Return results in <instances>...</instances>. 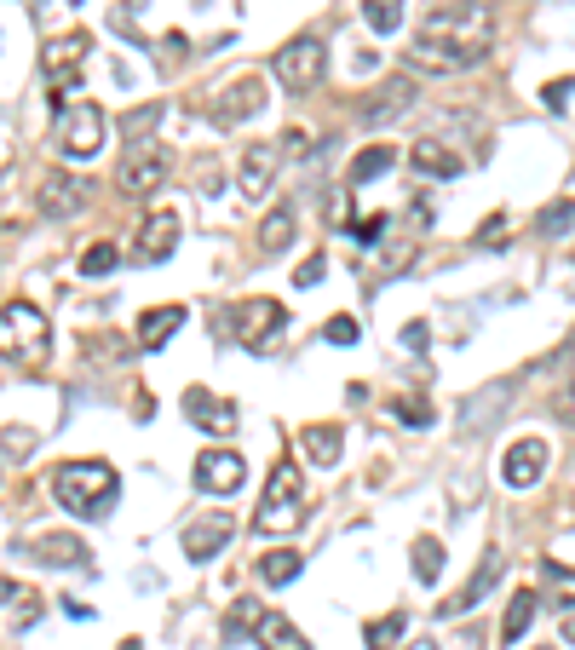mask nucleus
<instances>
[{
	"label": "nucleus",
	"instance_id": "f257e3e1",
	"mask_svg": "<svg viewBox=\"0 0 575 650\" xmlns=\"http://www.w3.org/2000/svg\"><path fill=\"white\" fill-rule=\"evenodd\" d=\"M495 47V18H489V6L478 0H455V6H437L426 12V24L414 35V64L420 70H437V75H460L483 64Z\"/></svg>",
	"mask_w": 575,
	"mask_h": 650
},
{
	"label": "nucleus",
	"instance_id": "f03ea898",
	"mask_svg": "<svg viewBox=\"0 0 575 650\" xmlns=\"http://www.w3.org/2000/svg\"><path fill=\"white\" fill-rule=\"evenodd\" d=\"M52 495H58L75 518H104V507L121 495V478H115V466H104V461H64L52 472Z\"/></svg>",
	"mask_w": 575,
	"mask_h": 650
},
{
	"label": "nucleus",
	"instance_id": "7ed1b4c3",
	"mask_svg": "<svg viewBox=\"0 0 575 650\" xmlns=\"http://www.w3.org/2000/svg\"><path fill=\"white\" fill-rule=\"evenodd\" d=\"M305 518V484H299L294 461H276L271 478H265V495H259V512H253V530L259 535H288L299 530Z\"/></svg>",
	"mask_w": 575,
	"mask_h": 650
},
{
	"label": "nucleus",
	"instance_id": "20e7f679",
	"mask_svg": "<svg viewBox=\"0 0 575 650\" xmlns=\"http://www.w3.org/2000/svg\"><path fill=\"white\" fill-rule=\"evenodd\" d=\"M104 133H110V116H104L98 104H87V98L58 104V133H52V144L64 150L69 162H87V156H98V150H104Z\"/></svg>",
	"mask_w": 575,
	"mask_h": 650
},
{
	"label": "nucleus",
	"instance_id": "39448f33",
	"mask_svg": "<svg viewBox=\"0 0 575 650\" xmlns=\"http://www.w3.org/2000/svg\"><path fill=\"white\" fill-rule=\"evenodd\" d=\"M0 323H6V363L12 369H41L46 357H52V340H46V323L35 305L6 300V317Z\"/></svg>",
	"mask_w": 575,
	"mask_h": 650
},
{
	"label": "nucleus",
	"instance_id": "423d86ee",
	"mask_svg": "<svg viewBox=\"0 0 575 650\" xmlns=\"http://www.w3.org/2000/svg\"><path fill=\"white\" fill-rule=\"evenodd\" d=\"M322 75H328V47H322L317 35H294L288 47L276 52V81L288 87V93H317Z\"/></svg>",
	"mask_w": 575,
	"mask_h": 650
},
{
	"label": "nucleus",
	"instance_id": "0eeeda50",
	"mask_svg": "<svg viewBox=\"0 0 575 650\" xmlns=\"http://www.w3.org/2000/svg\"><path fill=\"white\" fill-rule=\"evenodd\" d=\"M161 179H167V150L150 139H138L127 156H121V167H115V185H121V196H150V190H161Z\"/></svg>",
	"mask_w": 575,
	"mask_h": 650
},
{
	"label": "nucleus",
	"instance_id": "6e6552de",
	"mask_svg": "<svg viewBox=\"0 0 575 650\" xmlns=\"http://www.w3.org/2000/svg\"><path fill=\"white\" fill-rule=\"evenodd\" d=\"M288 323V311L265 294H253V300H236L230 305V328H236V340L242 346H271V334Z\"/></svg>",
	"mask_w": 575,
	"mask_h": 650
},
{
	"label": "nucleus",
	"instance_id": "1a4fd4ad",
	"mask_svg": "<svg viewBox=\"0 0 575 650\" xmlns=\"http://www.w3.org/2000/svg\"><path fill=\"white\" fill-rule=\"evenodd\" d=\"M265 110V81L259 75H242V81H230L225 93L207 104V116L219 121V127H236V121H248Z\"/></svg>",
	"mask_w": 575,
	"mask_h": 650
},
{
	"label": "nucleus",
	"instance_id": "9d476101",
	"mask_svg": "<svg viewBox=\"0 0 575 650\" xmlns=\"http://www.w3.org/2000/svg\"><path fill=\"white\" fill-rule=\"evenodd\" d=\"M242 484H248V466L236 449H207L196 461V489H207V495H236Z\"/></svg>",
	"mask_w": 575,
	"mask_h": 650
},
{
	"label": "nucleus",
	"instance_id": "9b49d317",
	"mask_svg": "<svg viewBox=\"0 0 575 650\" xmlns=\"http://www.w3.org/2000/svg\"><path fill=\"white\" fill-rule=\"evenodd\" d=\"M179 248V213H150L144 225H138V242L127 248V259H138V265H156V259H167Z\"/></svg>",
	"mask_w": 575,
	"mask_h": 650
},
{
	"label": "nucleus",
	"instance_id": "f8f14e48",
	"mask_svg": "<svg viewBox=\"0 0 575 650\" xmlns=\"http://www.w3.org/2000/svg\"><path fill=\"white\" fill-rule=\"evenodd\" d=\"M501 478L512 489H535L541 478H547V443H541V438H518L512 449H506Z\"/></svg>",
	"mask_w": 575,
	"mask_h": 650
},
{
	"label": "nucleus",
	"instance_id": "ddd939ff",
	"mask_svg": "<svg viewBox=\"0 0 575 650\" xmlns=\"http://www.w3.org/2000/svg\"><path fill=\"white\" fill-rule=\"evenodd\" d=\"M81 58H87V35L75 29V35H58V41H46V52H41V75L64 93L69 81H75V70H81Z\"/></svg>",
	"mask_w": 575,
	"mask_h": 650
},
{
	"label": "nucleus",
	"instance_id": "4468645a",
	"mask_svg": "<svg viewBox=\"0 0 575 650\" xmlns=\"http://www.w3.org/2000/svg\"><path fill=\"white\" fill-rule=\"evenodd\" d=\"M409 98H414V81H409V75H391V81H380V87L357 104V116H363V121L403 116V110H409Z\"/></svg>",
	"mask_w": 575,
	"mask_h": 650
},
{
	"label": "nucleus",
	"instance_id": "2eb2a0df",
	"mask_svg": "<svg viewBox=\"0 0 575 650\" xmlns=\"http://www.w3.org/2000/svg\"><path fill=\"white\" fill-rule=\"evenodd\" d=\"M81 208H87V185L69 179V173H46V179H41V213L69 219V213H81Z\"/></svg>",
	"mask_w": 575,
	"mask_h": 650
},
{
	"label": "nucleus",
	"instance_id": "dca6fc26",
	"mask_svg": "<svg viewBox=\"0 0 575 650\" xmlns=\"http://www.w3.org/2000/svg\"><path fill=\"white\" fill-rule=\"evenodd\" d=\"M230 535H236V524H230L225 512H207V518H196V524L184 530V558H213Z\"/></svg>",
	"mask_w": 575,
	"mask_h": 650
},
{
	"label": "nucleus",
	"instance_id": "f3484780",
	"mask_svg": "<svg viewBox=\"0 0 575 650\" xmlns=\"http://www.w3.org/2000/svg\"><path fill=\"white\" fill-rule=\"evenodd\" d=\"M253 639H259V650H311V639H305L282 610H259V616H253Z\"/></svg>",
	"mask_w": 575,
	"mask_h": 650
},
{
	"label": "nucleus",
	"instance_id": "a211bd4d",
	"mask_svg": "<svg viewBox=\"0 0 575 650\" xmlns=\"http://www.w3.org/2000/svg\"><path fill=\"white\" fill-rule=\"evenodd\" d=\"M184 409H190V420H196L202 432H230V426H236V409H230L225 397H207L202 386L184 392Z\"/></svg>",
	"mask_w": 575,
	"mask_h": 650
},
{
	"label": "nucleus",
	"instance_id": "6ab92c4d",
	"mask_svg": "<svg viewBox=\"0 0 575 650\" xmlns=\"http://www.w3.org/2000/svg\"><path fill=\"white\" fill-rule=\"evenodd\" d=\"M299 449L311 455V466H340L345 426H328V420H317V426H305V432H299Z\"/></svg>",
	"mask_w": 575,
	"mask_h": 650
},
{
	"label": "nucleus",
	"instance_id": "aec40b11",
	"mask_svg": "<svg viewBox=\"0 0 575 650\" xmlns=\"http://www.w3.org/2000/svg\"><path fill=\"white\" fill-rule=\"evenodd\" d=\"M179 323H184V305H156V311H144V317H138V351L167 346V340L179 334Z\"/></svg>",
	"mask_w": 575,
	"mask_h": 650
},
{
	"label": "nucleus",
	"instance_id": "412c9836",
	"mask_svg": "<svg viewBox=\"0 0 575 650\" xmlns=\"http://www.w3.org/2000/svg\"><path fill=\"white\" fill-rule=\"evenodd\" d=\"M495 581H501V558H495V553H483V564L472 570V581H466V587H460L455 599L443 604V616H466V610H472V604H478L483 593L495 587Z\"/></svg>",
	"mask_w": 575,
	"mask_h": 650
},
{
	"label": "nucleus",
	"instance_id": "4be33fe9",
	"mask_svg": "<svg viewBox=\"0 0 575 650\" xmlns=\"http://www.w3.org/2000/svg\"><path fill=\"white\" fill-rule=\"evenodd\" d=\"M276 144H253L248 156H242V190L248 196H259V190H271V179H276Z\"/></svg>",
	"mask_w": 575,
	"mask_h": 650
},
{
	"label": "nucleus",
	"instance_id": "5701e85b",
	"mask_svg": "<svg viewBox=\"0 0 575 650\" xmlns=\"http://www.w3.org/2000/svg\"><path fill=\"white\" fill-rule=\"evenodd\" d=\"M535 610H541V593H535V587H518V593H512V604H506V622H501V639H506V645H518V639L529 633Z\"/></svg>",
	"mask_w": 575,
	"mask_h": 650
},
{
	"label": "nucleus",
	"instance_id": "b1692460",
	"mask_svg": "<svg viewBox=\"0 0 575 650\" xmlns=\"http://www.w3.org/2000/svg\"><path fill=\"white\" fill-rule=\"evenodd\" d=\"M409 162L420 167L426 179H455V173H460V156H455V150H443L437 139H420V144L409 150Z\"/></svg>",
	"mask_w": 575,
	"mask_h": 650
},
{
	"label": "nucleus",
	"instance_id": "393cba45",
	"mask_svg": "<svg viewBox=\"0 0 575 650\" xmlns=\"http://www.w3.org/2000/svg\"><path fill=\"white\" fill-rule=\"evenodd\" d=\"M288 242H294V213H288V208H271L265 219H259V254L271 259V254H282Z\"/></svg>",
	"mask_w": 575,
	"mask_h": 650
},
{
	"label": "nucleus",
	"instance_id": "a878e982",
	"mask_svg": "<svg viewBox=\"0 0 575 650\" xmlns=\"http://www.w3.org/2000/svg\"><path fill=\"white\" fill-rule=\"evenodd\" d=\"M575 231V202H552V208L535 213V236H547V242H564Z\"/></svg>",
	"mask_w": 575,
	"mask_h": 650
},
{
	"label": "nucleus",
	"instance_id": "bb28decb",
	"mask_svg": "<svg viewBox=\"0 0 575 650\" xmlns=\"http://www.w3.org/2000/svg\"><path fill=\"white\" fill-rule=\"evenodd\" d=\"M386 167H391V144H368V150H357V162L345 167V185H368Z\"/></svg>",
	"mask_w": 575,
	"mask_h": 650
},
{
	"label": "nucleus",
	"instance_id": "cd10ccee",
	"mask_svg": "<svg viewBox=\"0 0 575 650\" xmlns=\"http://www.w3.org/2000/svg\"><path fill=\"white\" fill-rule=\"evenodd\" d=\"M299 564H305V558H299L294 547H276V553L259 558V576L271 581V587H288V581L299 576Z\"/></svg>",
	"mask_w": 575,
	"mask_h": 650
},
{
	"label": "nucleus",
	"instance_id": "c85d7f7f",
	"mask_svg": "<svg viewBox=\"0 0 575 650\" xmlns=\"http://www.w3.org/2000/svg\"><path fill=\"white\" fill-rule=\"evenodd\" d=\"M437 576H443V541L420 535V541H414V581H426V587H432Z\"/></svg>",
	"mask_w": 575,
	"mask_h": 650
},
{
	"label": "nucleus",
	"instance_id": "c756f323",
	"mask_svg": "<svg viewBox=\"0 0 575 650\" xmlns=\"http://www.w3.org/2000/svg\"><path fill=\"white\" fill-rule=\"evenodd\" d=\"M403 627H409V616H403V610H391V616H374V622H368V650H391L397 645V639H403Z\"/></svg>",
	"mask_w": 575,
	"mask_h": 650
},
{
	"label": "nucleus",
	"instance_id": "7c9ffc66",
	"mask_svg": "<svg viewBox=\"0 0 575 650\" xmlns=\"http://www.w3.org/2000/svg\"><path fill=\"white\" fill-rule=\"evenodd\" d=\"M363 24L374 35H391V29L403 24V0H363Z\"/></svg>",
	"mask_w": 575,
	"mask_h": 650
},
{
	"label": "nucleus",
	"instance_id": "2f4dec72",
	"mask_svg": "<svg viewBox=\"0 0 575 650\" xmlns=\"http://www.w3.org/2000/svg\"><path fill=\"white\" fill-rule=\"evenodd\" d=\"M541 581L552 587V599L558 604H575V570H564L558 558H541Z\"/></svg>",
	"mask_w": 575,
	"mask_h": 650
},
{
	"label": "nucleus",
	"instance_id": "473e14b6",
	"mask_svg": "<svg viewBox=\"0 0 575 650\" xmlns=\"http://www.w3.org/2000/svg\"><path fill=\"white\" fill-rule=\"evenodd\" d=\"M6 616L29 627L35 616H41V604H35V593H29V587H18V581H6Z\"/></svg>",
	"mask_w": 575,
	"mask_h": 650
},
{
	"label": "nucleus",
	"instance_id": "72a5a7b5",
	"mask_svg": "<svg viewBox=\"0 0 575 650\" xmlns=\"http://www.w3.org/2000/svg\"><path fill=\"white\" fill-rule=\"evenodd\" d=\"M41 553H46V564H87V547L81 541H64V535H46Z\"/></svg>",
	"mask_w": 575,
	"mask_h": 650
},
{
	"label": "nucleus",
	"instance_id": "f704fd0d",
	"mask_svg": "<svg viewBox=\"0 0 575 650\" xmlns=\"http://www.w3.org/2000/svg\"><path fill=\"white\" fill-rule=\"evenodd\" d=\"M115 242H92L87 254H81V277H104V271H115Z\"/></svg>",
	"mask_w": 575,
	"mask_h": 650
},
{
	"label": "nucleus",
	"instance_id": "c9c22d12",
	"mask_svg": "<svg viewBox=\"0 0 575 650\" xmlns=\"http://www.w3.org/2000/svg\"><path fill=\"white\" fill-rule=\"evenodd\" d=\"M322 340H328V346H357V340H363V328H357V317H328V323H322Z\"/></svg>",
	"mask_w": 575,
	"mask_h": 650
},
{
	"label": "nucleus",
	"instance_id": "e433bc0d",
	"mask_svg": "<svg viewBox=\"0 0 575 650\" xmlns=\"http://www.w3.org/2000/svg\"><path fill=\"white\" fill-rule=\"evenodd\" d=\"M570 93H575V81H570V75H558V81H547V87H541V104H547V110H564V104H570Z\"/></svg>",
	"mask_w": 575,
	"mask_h": 650
},
{
	"label": "nucleus",
	"instance_id": "4c0bfd02",
	"mask_svg": "<svg viewBox=\"0 0 575 650\" xmlns=\"http://www.w3.org/2000/svg\"><path fill=\"white\" fill-rule=\"evenodd\" d=\"M391 409H397V415H403V426H426V420H432V409H426V403H420V397H397V403H391Z\"/></svg>",
	"mask_w": 575,
	"mask_h": 650
},
{
	"label": "nucleus",
	"instance_id": "58836bf2",
	"mask_svg": "<svg viewBox=\"0 0 575 650\" xmlns=\"http://www.w3.org/2000/svg\"><path fill=\"white\" fill-rule=\"evenodd\" d=\"M552 409H558V420H564V426H575V374L564 380V386H558V397H552Z\"/></svg>",
	"mask_w": 575,
	"mask_h": 650
},
{
	"label": "nucleus",
	"instance_id": "ea45409f",
	"mask_svg": "<svg viewBox=\"0 0 575 650\" xmlns=\"http://www.w3.org/2000/svg\"><path fill=\"white\" fill-rule=\"evenodd\" d=\"M386 225H391L386 213H368V219H357V231H351V236L368 248V242H380V231H386Z\"/></svg>",
	"mask_w": 575,
	"mask_h": 650
},
{
	"label": "nucleus",
	"instance_id": "a19ab883",
	"mask_svg": "<svg viewBox=\"0 0 575 650\" xmlns=\"http://www.w3.org/2000/svg\"><path fill=\"white\" fill-rule=\"evenodd\" d=\"M322 271H328V259H322V254H311V259H305V265L294 271V282H299V288H317V282H322Z\"/></svg>",
	"mask_w": 575,
	"mask_h": 650
},
{
	"label": "nucleus",
	"instance_id": "79ce46f5",
	"mask_svg": "<svg viewBox=\"0 0 575 650\" xmlns=\"http://www.w3.org/2000/svg\"><path fill=\"white\" fill-rule=\"evenodd\" d=\"M150 121H161V104H150V110H133V116L121 121V133H133V144H138V133H144Z\"/></svg>",
	"mask_w": 575,
	"mask_h": 650
},
{
	"label": "nucleus",
	"instance_id": "37998d69",
	"mask_svg": "<svg viewBox=\"0 0 575 650\" xmlns=\"http://www.w3.org/2000/svg\"><path fill=\"white\" fill-rule=\"evenodd\" d=\"M403 650H437V639H414V645H403Z\"/></svg>",
	"mask_w": 575,
	"mask_h": 650
},
{
	"label": "nucleus",
	"instance_id": "c03bdc74",
	"mask_svg": "<svg viewBox=\"0 0 575 650\" xmlns=\"http://www.w3.org/2000/svg\"><path fill=\"white\" fill-rule=\"evenodd\" d=\"M564 639H575V616H570V622H564Z\"/></svg>",
	"mask_w": 575,
	"mask_h": 650
},
{
	"label": "nucleus",
	"instance_id": "a18cd8bd",
	"mask_svg": "<svg viewBox=\"0 0 575 650\" xmlns=\"http://www.w3.org/2000/svg\"><path fill=\"white\" fill-rule=\"evenodd\" d=\"M69 6H81V0H69Z\"/></svg>",
	"mask_w": 575,
	"mask_h": 650
}]
</instances>
